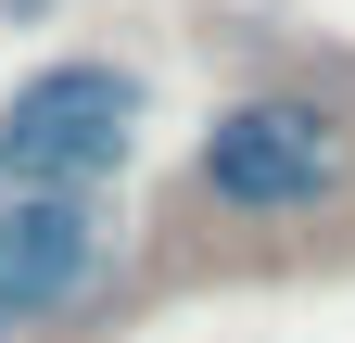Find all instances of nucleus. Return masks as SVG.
<instances>
[{
  "label": "nucleus",
  "mask_w": 355,
  "mask_h": 343,
  "mask_svg": "<svg viewBox=\"0 0 355 343\" xmlns=\"http://www.w3.org/2000/svg\"><path fill=\"white\" fill-rule=\"evenodd\" d=\"M140 140V76L114 64H38L0 102V191H89Z\"/></svg>",
  "instance_id": "nucleus-2"
},
{
  "label": "nucleus",
  "mask_w": 355,
  "mask_h": 343,
  "mask_svg": "<svg viewBox=\"0 0 355 343\" xmlns=\"http://www.w3.org/2000/svg\"><path fill=\"white\" fill-rule=\"evenodd\" d=\"M89 280H102V217H89V191H13L0 203V331L64 318Z\"/></svg>",
  "instance_id": "nucleus-3"
},
{
  "label": "nucleus",
  "mask_w": 355,
  "mask_h": 343,
  "mask_svg": "<svg viewBox=\"0 0 355 343\" xmlns=\"http://www.w3.org/2000/svg\"><path fill=\"white\" fill-rule=\"evenodd\" d=\"M0 343H13V331H0Z\"/></svg>",
  "instance_id": "nucleus-4"
},
{
  "label": "nucleus",
  "mask_w": 355,
  "mask_h": 343,
  "mask_svg": "<svg viewBox=\"0 0 355 343\" xmlns=\"http://www.w3.org/2000/svg\"><path fill=\"white\" fill-rule=\"evenodd\" d=\"M191 178H203L216 217H318L355 178V127L330 102H304V90H254V102H229L203 127Z\"/></svg>",
  "instance_id": "nucleus-1"
}]
</instances>
